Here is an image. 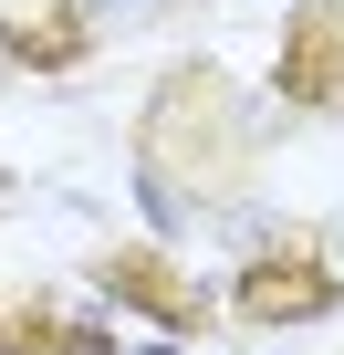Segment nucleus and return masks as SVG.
<instances>
[{"instance_id":"4","label":"nucleus","mask_w":344,"mask_h":355,"mask_svg":"<svg viewBox=\"0 0 344 355\" xmlns=\"http://www.w3.org/2000/svg\"><path fill=\"white\" fill-rule=\"evenodd\" d=\"M271 94H282L292 115H334V105H344V0H292V11H282Z\"/></svg>"},{"instance_id":"3","label":"nucleus","mask_w":344,"mask_h":355,"mask_svg":"<svg viewBox=\"0 0 344 355\" xmlns=\"http://www.w3.org/2000/svg\"><path fill=\"white\" fill-rule=\"evenodd\" d=\"M94 282H105L125 313H146L156 334H178V345H199V334L219 324V303L199 293V272H188L178 251H146V241H125V251H105V261H94Z\"/></svg>"},{"instance_id":"1","label":"nucleus","mask_w":344,"mask_h":355,"mask_svg":"<svg viewBox=\"0 0 344 355\" xmlns=\"http://www.w3.org/2000/svg\"><path fill=\"white\" fill-rule=\"evenodd\" d=\"M136 178L156 209H240L261 178V115L219 63H167L136 105Z\"/></svg>"},{"instance_id":"5","label":"nucleus","mask_w":344,"mask_h":355,"mask_svg":"<svg viewBox=\"0 0 344 355\" xmlns=\"http://www.w3.org/2000/svg\"><path fill=\"white\" fill-rule=\"evenodd\" d=\"M84 53H94V11L84 0H42V11L0 21V63H21V73H73Z\"/></svg>"},{"instance_id":"6","label":"nucleus","mask_w":344,"mask_h":355,"mask_svg":"<svg viewBox=\"0 0 344 355\" xmlns=\"http://www.w3.org/2000/svg\"><path fill=\"white\" fill-rule=\"evenodd\" d=\"M0 355H115V334H94L63 303H0Z\"/></svg>"},{"instance_id":"2","label":"nucleus","mask_w":344,"mask_h":355,"mask_svg":"<svg viewBox=\"0 0 344 355\" xmlns=\"http://www.w3.org/2000/svg\"><path fill=\"white\" fill-rule=\"evenodd\" d=\"M230 313H240L251 334L323 324V313H344V272H334L313 241H271V251H251V261L230 272Z\"/></svg>"}]
</instances>
